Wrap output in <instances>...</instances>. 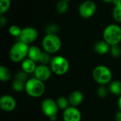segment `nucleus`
<instances>
[{"label":"nucleus","instance_id":"obj_23","mask_svg":"<svg viewBox=\"0 0 121 121\" xmlns=\"http://www.w3.org/2000/svg\"><path fill=\"white\" fill-rule=\"evenodd\" d=\"M11 0H0V13L3 15L10 8Z\"/></svg>","mask_w":121,"mask_h":121},{"label":"nucleus","instance_id":"obj_31","mask_svg":"<svg viewBox=\"0 0 121 121\" xmlns=\"http://www.w3.org/2000/svg\"><path fill=\"white\" fill-rule=\"evenodd\" d=\"M116 121H121V111H119L116 115Z\"/></svg>","mask_w":121,"mask_h":121},{"label":"nucleus","instance_id":"obj_27","mask_svg":"<svg viewBox=\"0 0 121 121\" xmlns=\"http://www.w3.org/2000/svg\"><path fill=\"white\" fill-rule=\"evenodd\" d=\"M108 91H109V89H108L106 86H104V85H102L101 86H100L98 89L97 94H98V96L100 98L104 99V98H105V97L107 96L108 93Z\"/></svg>","mask_w":121,"mask_h":121},{"label":"nucleus","instance_id":"obj_21","mask_svg":"<svg viewBox=\"0 0 121 121\" xmlns=\"http://www.w3.org/2000/svg\"><path fill=\"white\" fill-rule=\"evenodd\" d=\"M56 102H57V104L60 109L65 110L66 108H67L69 107V100L66 97L60 96L57 99Z\"/></svg>","mask_w":121,"mask_h":121},{"label":"nucleus","instance_id":"obj_26","mask_svg":"<svg viewBox=\"0 0 121 121\" xmlns=\"http://www.w3.org/2000/svg\"><path fill=\"white\" fill-rule=\"evenodd\" d=\"M50 54L46 52H43L40 60V62L41 63V65H48V63H50L52 58L50 57Z\"/></svg>","mask_w":121,"mask_h":121},{"label":"nucleus","instance_id":"obj_25","mask_svg":"<svg viewBox=\"0 0 121 121\" xmlns=\"http://www.w3.org/2000/svg\"><path fill=\"white\" fill-rule=\"evenodd\" d=\"M111 54L114 57H118L121 55V48L118 45H112L110 48Z\"/></svg>","mask_w":121,"mask_h":121},{"label":"nucleus","instance_id":"obj_1","mask_svg":"<svg viewBox=\"0 0 121 121\" xmlns=\"http://www.w3.org/2000/svg\"><path fill=\"white\" fill-rule=\"evenodd\" d=\"M103 37L110 46L118 45L121 41V28L116 24L107 26L104 30Z\"/></svg>","mask_w":121,"mask_h":121},{"label":"nucleus","instance_id":"obj_19","mask_svg":"<svg viewBox=\"0 0 121 121\" xmlns=\"http://www.w3.org/2000/svg\"><path fill=\"white\" fill-rule=\"evenodd\" d=\"M12 88L14 91L17 92H21L23 90H25L26 82L21 81L19 79H15L12 82Z\"/></svg>","mask_w":121,"mask_h":121},{"label":"nucleus","instance_id":"obj_29","mask_svg":"<svg viewBox=\"0 0 121 121\" xmlns=\"http://www.w3.org/2000/svg\"><path fill=\"white\" fill-rule=\"evenodd\" d=\"M58 30L59 28L55 24H50L46 28L47 34H56L58 32Z\"/></svg>","mask_w":121,"mask_h":121},{"label":"nucleus","instance_id":"obj_3","mask_svg":"<svg viewBox=\"0 0 121 121\" xmlns=\"http://www.w3.org/2000/svg\"><path fill=\"white\" fill-rule=\"evenodd\" d=\"M29 47L27 44L18 41L13 45L9 51V58L13 62H22L28 56Z\"/></svg>","mask_w":121,"mask_h":121},{"label":"nucleus","instance_id":"obj_14","mask_svg":"<svg viewBox=\"0 0 121 121\" xmlns=\"http://www.w3.org/2000/svg\"><path fill=\"white\" fill-rule=\"evenodd\" d=\"M111 46L104 40L96 42L94 44V50L99 55H105L110 50Z\"/></svg>","mask_w":121,"mask_h":121},{"label":"nucleus","instance_id":"obj_2","mask_svg":"<svg viewBox=\"0 0 121 121\" xmlns=\"http://www.w3.org/2000/svg\"><path fill=\"white\" fill-rule=\"evenodd\" d=\"M25 91L28 96L33 98H38L41 96L45 91L44 82L35 77L28 79L26 82Z\"/></svg>","mask_w":121,"mask_h":121},{"label":"nucleus","instance_id":"obj_32","mask_svg":"<svg viewBox=\"0 0 121 121\" xmlns=\"http://www.w3.org/2000/svg\"><path fill=\"white\" fill-rule=\"evenodd\" d=\"M113 4H114V6L117 5V4H121V0H113Z\"/></svg>","mask_w":121,"mask_h":121},{"label":"nucleus","instance_id":"obj_10","mask_svg":"<svg viewBox=\"0 0 121 121\" xmlns=\"http://www.w3.org/2000/svg\"><path fill=\"white\" fill-rule=\"evenodd\" d=\"M16 107L15 99L10 95H4L0 99V108L6 112H11Z\"/></svg>","mask_w":121,"mask_h":121},{"label":"nucleus","instance_id":"obj_20","mask_svg":"<svg viewBox=\"0 0 121 121\" xmlns=\"http://www.w3.org/2000/svg\"><path fill=\"white\" fill-rule=\"evenodd\" d=\"M69 8L68 5V1L66 0H60L58 1L56 6L57 11L59 13H65Z\"/></svg>","mask_w":121,"mask_h":121},{"label":"nucleus","instance_id":"obj_15","mask_svg":"<svg viewBox=\"0 0 121 121\" xmlns=\"http://www.w3.org/2000/svg\"><path fill=\"white\" fill-rule=\"evenodd\" d=\"M36 65H35V62H34L33 60L27 58L25 59L24 60L22 61L21 63V68L22 70L24 71L25 72H26L27 74H31V73H34L35 69H36Z\"/></svg>","mask_w":121,"mask_h":121},{"label":"nucleus","instance_id":"obj_30","mask_svg":"<svg viewBox=\"0 0 121 121\" xmlns=\"http://www.w3.org/2000/svg\"><path fill=\"white\" fill-rule=\"evenodd\" d=\"M0 23H1V26L2 27L6 23V18L3 15H1V17H0Z\"/></svg>","mask_w":121,"mask_h":121},{"label":"nucleus","instance_id":"obj_4","mask_svg":"<svg viewBox=\"0 0 121 121\" xmlns=\"http://www.w3.org/2000/svg\"><path fill=\"white\" fill-rule=\"evenodd\" d=\"M62 43L57 34H47L42 40V46L45 52L49 54L57 52L61 48Z\"/></svg>","mask_w":121,"mask_h":121},{"label":"nucleus","instance_id":"obj_34","mask_svg":"<svg viewBox=\"0 0 121 121\" xmlns=\"http://www.w3.org/2000/svg\"><path fill=\"white\" fill-rule=\"evenodd\" d=\"M101 1H103L105 3H111V2L113 1V0H101Z\"/></svg>","mask_w":121,"mask_h":121},{"label":"nucleus","instance_id":"obj_17","mask_svg":"<svg viewBox=\"0 0 121 121\" xmlns=\"http://www.w3.org/2000/svg\"><path fill=\"white\" fill-rule=\"evenodd\" d=\"M109 91L114 95L121 96V82L120 81H113L110 83L108 87Z\"/></svg>","mask_w":121,"mask_h":121},{"label":"nucleus","instance_id":"obj_35","mask_svg":"<svg viewBox=\"0 0 121 121\" xmlns=\"http://www.w3.org/2000/svg\"><path fill=\"white\" fill-rule=\"evenodd\" d=\"M66 1H69V0H66Z\"/></svg>","mask_w":121,"mask_h":121},{"label":"nucleus","instance_id":"obj_9","mask_svg":"<svg viewBox=\"0 0 121 121\" xmlns=\"http://www.w3.org/2000/svg\"><path fill=\"white\" fill-rule=\"evenodd\" d=\"M38 33L37 30L33 27H26L22 29L20 35L19 41L27 45L33 43L38 38Z\"/></svg>","mask_w":121,"mask_h":121},{"label":"nucleus","instance_id":"obj_16","mask_svg":"<svg viewBox=\"0 0 121 121\" xmlns=\"http://www.w3.org/2000/svg\"><path fill=\"white\" fill-rule=\"evenodd\" d=\"M42 53H43V52L38 47L30 46V47H29L28 57L29 59L33 60L35 62H40Z\"/></svg>","mask_w":121,"mask_h":121},{"label":"nucleus","instance_id":"obj_18","mask_svg":"<svg viewBox=\"0 0 121 121\" xmlns=\"http://www.w3.org/2000/svg\"><path fill=\"white\" fill-rule=\"evenodd\" d=\"M11 78V71L5 66L1 65L0 67V79L1 82H5L10 80Z\"/></svg>","mask_w":121,"mask_h":121},{"label":"nucleus","instance_id":"obj_28","mask_svg":"<svg viewBox=\"0 0 121 121\" xmlns=\"http://www.w3.org/2000/svg\"><path fill=\"white\" fill-rule=\"evenodd\" d=\"M28 74L26 72H25L24 71H20V72H18L16 74V76H15V79H19L21 81H23L24 82H26L28 81Z\"/></svg>","mask_w":121,"mask_h":121},{"label":"nucleus","instance_id":"obj_5","mask_svg":"<svg viewBox=\"0 0 121 121\" xmlns=\"http://www.w3.org/2000/svg\"><path fill=\"white\" fill-rule=\"evenodd\" d=\"M93 78L96 83L101 85H106L111 83L112 72L108 67L99 65L93 70Z\"/></svg>","mask_w":121,"mask_h":121},{"label":"nucleus","instance_id":"obj_24","mask_svg":"<svg viewBox=\"0 0 121 121\" xmlns=\"http://www.w3.org/2000/svg\"><path fill=\"white\" fill-rule=\"evenodd\" d=\"M21 30L22 29L16 25H12L9 28V34L13 37H19L21 33Z\"/></svg>","mask_w":121,"mask_h":121},{"label":"nucleus","instance_id":"obj_6","mask_svg":"<svg viewBox=\"0 0 121 121\" xmlns=\"http://www.w3.org/2000/svg\"><path fill=\"white\" fill-rule=\"evenodd\" d=\"M50 65L52 72L57 75L65 74L69 69V63L68 60L65 57L60 55L53 57Z\"/></svg>","mask_w":121,"mask_h":121},{"label":"nucleus","instance_id":"obj_13","mask_svg":"<svg viewBox=\"0 0 121 121\" xmlns=\"http://www.w3.org/2000/svg\"><path fill=\"white\" fill-rule=\"evenodd\" d=\"M83 99H84V96L81 91H74L70 94L68 100H69V105L71 106L77 107L82 104V102L83 101Z\"/></svg>","mask_w":121,"mask_h":121},{"label":"nucleus","instance_id":"obj_12","mask_svg":"<svg viewBox=\"0 0 121 121\" xmlns=\"http://www.w3.org/2000/svg\"><path fill=\"white\" fill-rule=\"evenodd\" d=\"M51 69L45 65H39L36 67L34 72V76L42 82H45L51 77Z\"/></svg>","mask_w":121,"mask_h":121},{"label":"nucleus","instance_id":"obj_8","mask_svg":"<svg viewBox=\"0 0 121 121\" xmlns=\"http://www.w3.org/2000/svg\"><path fill=\"white\" fill-rule=\"evenodd\" d=\"M96 11V4L91 0L82 2L79 7V13L84 18H91Z\"/></svg>","mask_w":121,"mask_h":121},{"label":"nucleus","instance_id":"obj_33","mask_svg":"<svg viewBox=\"0 0 121 121\" xmlns=\"http://www.w3.org/2000/svg\"><path fill=\"white\" fill-rule=\"evenodd\" d=\"M118 108H119V110L121 111V96H120V98L118 99Z\"/></svg>","mask_w":121,"mask_h":121},{"label":"nucleus","instance_id":"obj_7","mask_svg":"<svg viewBox=\"0 0 121 121\" xmlns=\"http://www.w3.org/2000/svg\"><path fill=\"white\" fill-rule=\"evenodd\" d=\"M41 110L43 114L52 121H55L57 119L59 108L57 102L53 99L48 98L43 100L41 104Z\"/></svg>","mask_w":121,"mask_h":121},{"label":"nucleus","instance_id":"obj_22","mask_svg":"<svg viewBox=\"0 0 121 121\" xmlns=\"http://www.w3.org/2000/svg\"><path fill=\"white\" fill-rule=\"evenodd\" d=\"M113 16L115 21L121 23V4L114 6L113 9Z\"/></svg>","mask_w":121,"mask_h":121},{"label":"nucleus","instance_id":"obj_11","mask_svg":"<svg viewBox=\"0 0 121 121\" xmlns=\"http://www.w3.org/2000/svg\"><path fill=\"white\" fill-rule=\"evenodd\" d=\"M64 121H81L82 115L77 107L69 106L63 111Z\"/></svg>","mask_w":121,"mask_h":121}]
</instances>
